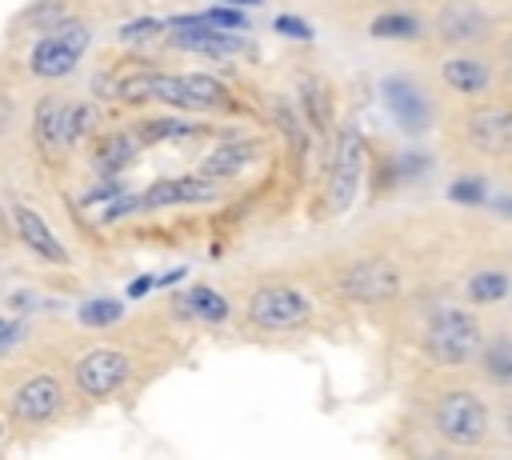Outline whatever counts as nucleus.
I'll list each match as a JSON object with an SVG mask.
<instances>
[{"label": "nucleus", "instance_id": "obj_1", "mask_svg": "<svg viewBox=\"0 0 512 460\" xmlns=\"http://www.w3.org/2000/svg\"><path fill=\"white\" fill-rule=\"evenodd\" d=\"M120 96L128 104H140V100H164V104H176V108H200V112H216V108H232V96L220 80L204 76V72H176V76H164V72H140V76H128L120 84Z\"/></svg>", "mask_w": 512, "mask_h": 460}, {"label": "nucleus", "instance_id": "obj_2", "mask_svg": "<svg viewBox=\"0 0 512 460\" xmlns=\"http://www.w3.org/2000/svg\"><path fill=\"white\" fill-rule=\"evenodd\" d=\"M480 344H484V328H480V320H476L472 312H464V308H440V312L428 320V328H424V352H428L436 364H448V368L476 360Z\"/></svg>", "mask_w": 512, "mask_h": 460}, {"label": "nucleus", "instance_id": "obj_3", "mask_svg": "<svg viewBox=\"0 0 512 460\" xmlns=\"http://www.w3.org/2000/svg\"><path fill=\"white\" fill-rule=\"evenodd\" d=\"M432 432L456 448H476L488 436V404L472 388H448L432 404Z\"/></svg>", "mask_w": 512, "mask_h": 460}, {"label": "nucleus", "instance_id": "obj_4", "mask_svg": "<svg viewBox=\"0 0 512 460\" xmlns=\"http://www.w3.org/2000/svg\"><path fill=\"white\" fill-rule=\"evenodd\" d=\"M312 316V304L304 292L288 288V284H268V288H256L252 300H248V320L256 328H268V332H288V328H300L304 320Z\"/></svg>", "mask_w": 512, "mask_h": 460}, {"label": "nucleus", "instance_id": "obj_5", "mask_svg": "<svg viewBox=\"0 0 512 460\" xmlns=\"http://www.w3.org/2000/svg\"><path fill=\"white\" fill-rule=\"evenodd\" d=\"M84 48H88V28L76 24V20H64L60 28H52L32 48V72L44 76V80H60V76H68L80 64Z\"/></svg>", "mask_w": 512, "mask_h": 460}, {"label": "nucleus", "instance_id": "obj_6", "mask_svg": "<svg viewBox=\"0 0 512 460\" xmlns=\"http://www.w3.org/2000/svg\"><path fill=\"white\" fill-rule=\"evenodd\" d=\"M360 168H364V140L348 124V128H340V136L332 144V172H328V208L332 212L352 208L356 188H360Z\"/></svg>", "mask_w": 512, "mask_h": 460}, {"label": "nucleus", "instance_id": "obj_7", "mask_svg": "<svg viewBox=\"0 0 512 460\" xmlns=\"http://www.w3.org/2000/svg\"><path fill=\"white\" fill-rule=\"evenodd\" d=\"M336 284L356 304H384V300H392L400 292L404 280H400V268L388 264V260H356V264H348L340 272Z\"/></svg>", "mask_w": 512, "mask_h": 460}, {"label": "nucleus", "instance_id": "obj_8", "mask_svg": "<svg viewBox=\"0 0 512 460\" xmlns=\"http://www.w3.org/2000/svg\"><path fill=\"white\" fill-rule=\"evenodd\" d=\"M464 140L480 156H512V104H480L464 120Z\"/></svg>", "mask_w": 512, "mask_h": 460}, {"label": "nucleus", "instance_id": "obj_9", "mask_svg": "<svg viewBox=\"0 0 512 460\" xmlns=\"http://www.w3.org/2000/svg\"><path fill=\"white\" fill-rule=\"evenodd\" d=\"M88 128V108L84 104H68L60 96H48L40 100L36 108V132H40V144L44 152H60L68 144H76Z\"/></svg>", "mask_w": 512, "mask_h": 460}, {"label": "nucleus", "instance_id": "obj_10", "mask_svg": "<svg viewBox=\"0 0 512 460\" xmlns=\"http://www.w3.org/2000/svg\"><path fill=\"white\" fill-rule=\"evenodd\" d=\"M132 372V360L116 348H92L76 360V388L84 396H108L116 392Z\"/></svg>", "mask_w": 512, "mask_h": 460}, {"label": "nucleus", "instance_id": "obj_11", "mask_svg": "<svg viewBox=\"0 0 512 460\" xmlns=\"http://www.w3.org/2000/svg\"><path fill=\"white\" fill-rule=\"evenodd\" d=\"M168 44L180 52H204V56H232L240 48V40H232L224 28L208 24L204 16H180Z\"/></svg>", "mask_w": 512, "mask_h": 460}, {"label": "nucleus", "instance_id": "obj_12", "mask_svg": "<svg viewBox=\"0 0 512 460\" xmlns=\"http://www.w3.org/2000/svg\"><path fill=\"white\" fill-rule=\"evenodd\" d=\"M380 92H384V104L392 108V116H396L400 128H408V132L428 128V120H432V104H428V96H424L412 80H404V76H388V80L380 84Z\"/></svg>", "mask_w": 512, "mask_h": 460}, {"label": "nucleus", "instance_id": "obj_13", "mask_svg": "<svg viewBox=\"0 0 512 460\" xmlns=\"http://www.w3.org/2000/svg\"><path fill=\"white\" fill-rule=\"evenodd\" d=\"M60 400H64V392L52 376H32L12 392V416L24 424H44L56 416Z\"/></svg>", "mask_w": 512, "mask_h": 460}, {"label": "nucleus", "instance_id": "obj_14", "mask_svg": "<svg viewBox=\"0 0 512 460\" xmlns=\"http://www.w3.org/2000/svg\"><path fill=\"white\" fill-rule=\"evenodd\" d=\"M436 32L448 44H476L488 36V16L472 0H448L436 12Z\"/></svg>", "mask_w": 512, "mask_h": 460}, {"label": "nucleus", "instance_id": "obj_15", "mask_svg": "<svg viewBox=\"0 0 512 460\" xmlns=\"http://www.w3.org/2000/svg\"><path fill=\"white\" fill-rule=\"evenodd\" d=\"M216 196V184L208 176H172V180H156L140 200V208H172V204H192V200H208Z\"/></svg>", "mask_w": 512, "mask_h": 460}, {"label": "nucleus", "instance_id": "obj_16", "mask_svg": "<svg viewBox=\"0 0 512 460\" xmlns=\"http://www.w3.org/2000/svg\"><path fill=\"white\" fill-rule=\"evenodd\" d=\"M440 80L452 88V92H460V96H480V92H488L492 88V68L484 64V60H476V56H452V60H444L440 64Z\"/></svg>", "mask_w": 512, "mask_h": 460}, {"label": "nucleus", "instance_id": "obj_17", "mask_svg": "<svg viewBox=\"0 0 512 460\" xmlns=\"http://www.w3.org/2000/svg\"><path fill=\"white\" fill-rule=\"evenodd\" d=\"M16 232H20V240L36 252V256H44V260H52V264H64L68 260V252H64V244L52 236V228L40 220V212H32L28 204H16Z\"/></svg>", "mask_w": 512, "mask_h": 460}, {"label": "nucleus", "instance_id": "obj_18", "mask_svg": "<svg viewBox=\"0 0 512 460\" xmlns=\"http://www.w3.org/2000/svg\"><path fill=\"white\" fill-rule=\"evenodd\" d=\"M260 156V144L256 140H224L204 164H200V176H208V180H220V176H236L244 164H252Z\"/></svg>", "mask_w": 512, "mask_h": 460}, {"label": "nucleus", "instance_id": "obj_19", "mask_svg": "<svg viewBox=\"0 0 512 460\" xmlns=\"http://www.w3.org/2000/svg\"><path fill=\"white\" fill-rule=\"evenodd\" d=\"M480 372L492 380V384H512V340H492V344H480Z\"/></svg>", "mask_w": 512, "mask_h": 460}, {"label": "nucleus", "instance_id": "obj_20", "mask_svg": "<svg viewBox=\"0 0 512 460\" xmlns=\"http://www.w3.org/2000/svg\"><path fill=\"white\" fill-rule=\"evenodd\" d=\"M504 296H508V272H500V268H484L468 280V300L472 304H496Z\"/></svg>", "mask_w": 512, "mask_h": 460}, {"label": "nucleus", "instance_id": "obj_21", "mask_svg": "<svg viewBox=\"0 0 512 460\" xmlns=\"http://www.w3.org/2000/svg\"><path fill=\"white\" fill-rule=\"evenodd\" d=\"M300 104H304V116L316 128H328V92H324V84L312 72L300 76Z\"/></svg>", "mask_w": 512, "mask_h": 460}, {"label": "nucleus", "instance_id": "obj_22", "mask_svg": "<svg viewBox=\"0 0 512 460\" xmlns=\"http://www.w3.org/2000/svg\"><path fill=\"white\" fill-rule=\"evenodd\" d=\"M372 36H384V40H412L420 36V20L412 12H384L372 20Z\"/></svg>", "mask_w": 512, "mask_h": 460}, {"label": "nucleus", "instance_id": "obj_23", "mask_svg": "<svg viewBox=\"0 0 512 460\" xmlns=\"http://www.w3.org/2000/svg\"><path fill=\"white\" fill-rule=\"evenodd\" d=\"M132 156H136V140L132 136H108L100 144V152H96V164L104 168V176H116Z\"/></svg>", "mask_w": 512, "mask_h": 460}, {"label": "nucleus", "instance_id": "obj_24", "mask_svg": "<svg viewBox=\"0 0 512 460\" xmlns=\"http://www.w3.org/2000/svg\"><path fill=\"white\" fill-rule=\"evenodd\" d=\"M184 300H188V312H196L204 320H224L228 316V300L220 292H212V288H192Z\"/></svg>", "mask_w": 512, "mask_h": 460}, {"label": "nucleus", "instance_id": "obj_25", "mask_svg": "<svg viewBox=\"0 0 512 460\" xmlns=\"http://www.w3.org/2000/svg\"><path fill=\"white\" fill-rule=\"evenodd\" d=\"M124 316V304L120 300H88L80 308V320L92 324V328H104V324H116Z\"/></svg>", "mask_w": 512, "mask_h": 460}, {"label": "nucleus", "instance_id": "obj_26", "mask_svg": "<svg viewBox=\"0 0 512 460\" xmlns=\"http://www.w3.org/2000/svg\"><path fill=\"white\" fill-rule=\"evenodd\" d=\"M192 132H200L196 124H188V120H148L144 128H140V136H148V140H168V136H192Z\"/></svg>", "mask_w": 512, "mask_h": 460}, {"label": "nucleus", "instance_id": "obj_27", "mask_svg": "<svg viewBox=\"0 0 512 460\" xmlns=\"http://www.w3.org/2000/svg\"><path fill=\"white\" fill-rule=\"evenodd\" d=\"M156 36H160V20H148V16L120 28V40H128V44H148V40H156Z\"/></svg>", "mask_w": 512, "mask_h": 460}, {"label": "nucleus", "instance_id": "obj_28", "mask_svg": "<svg viewBox=\"0 0 512 460\" xmlns=\"http://www.w3.org/2000/svg\"><path fill=\"white\" fill-rule=\"evenodd\" d=\"M448 196H452L456 204H480V200H484V184H480V180H456V184L448 188Z\"/></svg>", "mask_w": 512, "mask_h": 460}, {"label": "nucleus", "instance_id": "obj_29", "mask_svg": "<svg viewBox=\"0 0 512 460\" xmlns=\"http://www.w3.org/2000/svg\"><path fill=\"white\" fill-rule=\"evenodd\" d=\"M28 20L40 24V28H60L64 24V8L60 4H40L36 12H28Z\"/></svg>", "mask_w": 512, "mask_h": 460}, {"label": "nucleus", "instance_id": "obj_30", "mask_svg": "<svg viewBox=\"0 0 512 460\" xmlns=\"http://www.w3.org/2000/svg\"><path fill=\"white\" fill-rule=\"evenodd\" d=\"M204 20L216 24V28H240L244 24V12H236V8H208Z\"/></svg>", "mask_w": 512, "mask_h": 460}, {"label": "nucleus", "instance_id": "obj_31", "mask_svg": "<svg viewBox=\"0 0 512 460\" xmlns=\"http://www.w3.org/2000/svg\"><path fill=\"white\" fill-rule=\"evenodd\" d=\"M276 32L296 36V40H312V28H308L300 16H276Z\"/></svg>", "mask_w": 512, "mask_h": 460}, {"label": "nucleus", "instance_id": "obj_32", "mask_svg": "<svg viewBox=\"0 0 512 460\" xmlns=\"http://www.w3.org/2000/svg\"><path fill=\"white\" fill-rule=\"evenodd\" d=\"M156 280H148V276H140V280H132V288H128V296H144L148 288H152Z\"/></svg>", "mask_w": 512, "mask_h": 460}, {"label": "nucleus", "instance_id": "obj_33", "mask_svg": "<svg viewBox=\"0 0 512 460\" xmlns=\"http://www.w3.org/2000/svg\"><path fill=\"white\" fill-rule=\"evenodd\" d=\"M504 68H508V76H512V44L504 48Z\"/></svg>", "mask_w": 512, "mask_h": 460}, {"label": "nucleus", "instance_id": "obj_34", "mask_svg": "<svg viewBox=\"0 0 512 460\" xmlns=\"http://www.w3.org/2000/svg\"><path fill=\"white\" fill-rule=\"evenodd\" d=\"M8 336H12V332H8V324H4V320H0V344H4V340H8Z\"/></svg>", "mask_w": 512, "mask_h": 460}, {"label": "nucleus", "instance_id": "obj_35", "mask_svg": "<svg viewBox=\"0 0 512 460\" xmlns=\"http://www.w3.org/2000/svg\"><path fill=\"white\" fill-rule=\"evenodd\" d=\"M228 4H260V0H228Z\"/></svg>", "mask_w": 512, "mask_h": 460}, {"label": "nucleus", "instance_id": "obj_36", "mask_svg": "<svg viewBox=\"0 0 512 460\" xmlns=\"http://www.w3.org/2000/svg\"><path fill=\"white\" fill-rule=\"evenodd\" d=\"M508 432H512V408H508Z\"/></svg>", "mask_w": 512, "mask_h": 460}, {"label": "nucleus", "instance_id": "obj_37", "mask_svg": "<svg viewBox=\"0 0 512 460\" xmlns=\"http://www.w3.org/2000/svg\"><path fill=\"white\" fill-rule=\"evenodd\" d=\"M0 440H4V420H0Z\"/></svg>", "mask_w": 512, "mask_h": 460}, {"label": "nucleus", "instance_id": "obj_38", "mask_svg": "<svg viewBox=\"0 0 512 460\" xmlns=\"http://www.w3.org/2000/svg\"><path fill=\"white\" fill-rule=\"evenodd\" d=\"M388 4H408V0H388Z\"/></svg>", "mask_w": 512, "mask_h": 460}]
</instances>
